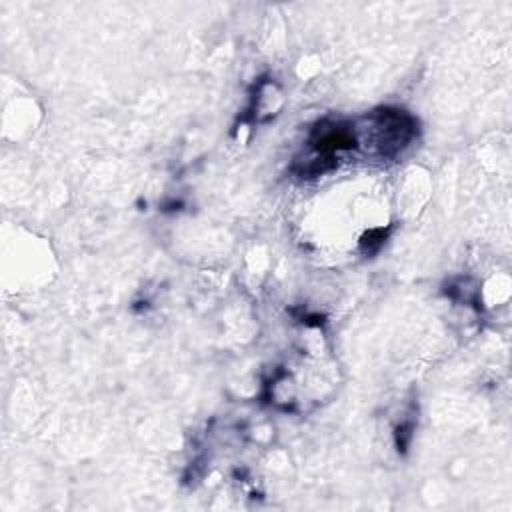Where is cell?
<instances>
[{"instance_id":"6da1fadb","label":"cell","mask_w":512,"mask_h":512,"mask_svg":"<svg viewBox=\"0 0 512 512\" xmlns=\"http://www.w3.org/2000/svg\"><path fill=\"white\" fill-rule=\"evenodd\" d=\"M366 122L368 124L364 128L354 130L356 144L366 142L374 152L384 156H390L402 150L416 132L414 118L402 110H392V108H384L370 114Z\"/></svg>"}]
</instances>
